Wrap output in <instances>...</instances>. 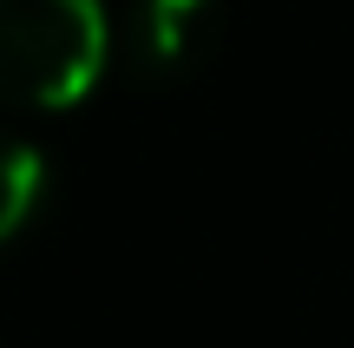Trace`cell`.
I'll use <instances>...</instances> for the list:
<instances>
[{"label":"cell","instance_id":"1","mask_svg":"<svg viewBox=\"0 0 354 348\" xmlns=\"http://www.w3.org/2000/svg\"><path fill=\"white\" fill-rule=\"evenodd\" d=\"M99 0H0V105L66 112L105 79Z\"/></svg>","mask_w":354,"mask_h":348},{"label":"cell","instance_id":"2","mask_svg":"<svg viewBox=\"0 0 354 348\" xmlns=\"http://www.w3.org/2000/svg\"><path fill=\"white\" fill-rule=\"evenodd\" d=\"M216 26H223V0H145L138 7V39L145 59L177 73V66H197L216 46Z\"/></svg>","mask_w":354,"mask_h":348},{"label":"cell","instance_id":"3","mask_svg":"<svg viewBox=\"0 0 354 348\" xmlns=\"http://www.w3.org/2000/svg\"><path fill=\"white\" fill-rule=\"evenodd\" d=\"M46 197V158L33 138H20L13 125H0V244L26 230V217Z\"/></svg>","mask_w":354,"mask_h":348}]
</instances>
